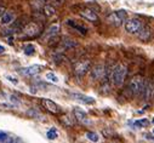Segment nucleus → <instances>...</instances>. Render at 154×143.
Here are the masks:
<instances>
[{
  "instance_id": "nucleus-1",
  "label": "nucleus",
  "mask_w": 154,
  "mask_h": 143,
  "mask_svg": "<svg viewBox=\"0 0 154 143\" xmlns=\"http://www.w3.org/2000/svg\"><path fill=\"white\" fill-rule=\"evenodd\" d=\"M126 75V67L123 64H118L112 72V81L115 86H122Z\"/></svg>"
},
{
  "instance_id": "nucleus-2",
  "label": "nucleus",
  "mask_w": 154,
  "mask_h": 143,
  "mask_svg": "<svg viewBox=\"0 0 154 143\" xmlns=\"http://www.w3.org/2000/svg\"><path fill=\"white\" fill-rule=\"evenodd\" d=\"M21 32H23V35L26 38H35L40 34L42 29H40V26L36 22H29L22 28Z\"/></svg>"
},
{
  "instance_id": "nucleus-3",
  "label": "nucleus",
  "mask_w": 154,
  "mask_h": 143,
  "mask_svg": "<svg viewBox=\"0 0 154 143\" xmlns=\"http://www.w3.org/2000/svg\"><path fill=\"white\" fill-rule=\"evenodd\" d=\"M126 18V12L120 10V11H115V12H112L108 17H107V22L112 26H115V27H120L123 24V22L125 21Z\"/></svg>"
},
{
  "instance_id": "nucleus-4",
  "label": "nucleus",
  "mask_w": 154,
  "mask_h": 143,
  "mask_svg": "<svg viewBox=\"0 0 154 143\" xmlns=\"http://www.w3.org/2000/svg\"><path fill=\"white\" fill-rule=\"evenodd\" d=\"M143 86H144V79L142 75H135L129 85V90L134 93V95H138L143 91Z\"/></svg>"
},
{
  "instance_id": "nucleus-5",
  "label": "nucleus",
  "mask_w": 154,
  "mask_h": 143,
  "mask_svg": "<svg viewBox=\"0 0 154 143\" xmlns=\"http://www.w3.org/2000/svg\"><path fill=\"white\" fill-rule=\"evenodd\" d=\"M89 70H90V61H88V59L78 61L74 64V74L79 78L84 77Z\"/></svg>"
},
{
  "instance_id": "nucleus-6",
  "label": "nucleus",
  "mask_w": 154,
  "mask_h": 143,
  "mask_svg": "<svg viewBox=\"0 0 154 143\" xmlns=\"http://www.w3.org/2000/svg\"><path fill=\"white\" fill-rule=\"evenodd\" d=\"M142 27H143V23L138 18H131L125 22V29L130 34H137Z\"/></svg>"
},
{
  "instance_id": "nucleus-7",
  "label": "nucleus",
  "mask_w": 154,
  "mask_h": 143,
  "mask_svg": "<svg viewBox=\"0 0 154 143\" xmlns=\"http://www.w3.org/2000/svg\"><path fill=\"white\" fill-rule=\"evenodd\" d=\"M42 105L44 107V108H45L48 112H50V113H52V114H60V113H61L60 105L56 104V103H55L54 101H51V99L43 98V99H42Z\"/></svg>"
},
{
  "instance_id": "nucleus-8",
  "label": "nucleus",
  "mask_w": 154,
  "mask_h": 143,
  "mask_svg": "<svg viewBox=\"0 0 154 143\" xmlns=\"http://www.w3.org/2000/svg\"><path fill=\"white\" fill-rule=\"evenodd\" d=\"M104 73H106V70H104V65L103 64H96L91 72H90V75L92 78V80H101L103 77H104Z\"/></svg>"
},
{
  "instance_id": "nucleus-9",
  "label": "nucleus",
  "mask_w": 154,
  "mask_h": 143,
  "mask_svg": "<svg viewBox=\"0 0 154 143\" xmlns=\"http://www.w3.org/2000/svg\"><path fill=\"white\" fill-rule=\"evenodd\" d=\"M40 70H42V65L34 64V65H29V67L20 69V73L26 77H33V75H36L38 73H40Z\"/></svg>"
},
{
  "instance_id": "nucleus-10",
  "label": "nucleus",
  "mask_w": 154,
  "mask_h": 143,
  "mask_svg": "<svg viewBox=\"0 0 154 143\" xmlns=\"http://www.w3.org/2000/svg\"><path fill=\"white\" fill-rule=\"evenodd\" d=\"M79 14H80L82 17H84L85 20H88V21H90V22H97V21H98L97 14H96L94 10H91V9H83Z\"/></svg>"
},
{
  "instance_id": "nucleus-11",
  "label": "nucleus",
  "mask_w": 154,
  "mask_h": 143,
  "mask_svg": "<svg viewBox=\"0 0 154 143\" xmlns=\"http://www.w3.org/2000/svg\"><path fill=\"white\" fill-rule=\"evenodd\" d=\"M143 92H144V99L149 101L152 99L154 95V81H148L147 85L143 86Z\"/></svg>"
},
{
  "instance_id": "nucleus-12",
  "label": "nucleus",
  "mask_w": 154,
  "mask_h": 143,
  "mask_svg": "<svg viewBox=\"0 0 154 143\" xmlns=\"http://www.w3.org/2000/svg\"><path fill=\"white\" fill-rule=\"evenodd\" d=\"M15 20V15L11 11H5V14L0 17V24L2 26H10Z\"/></svg>"
},
{
  "instance_id": "nucleus-13",
  "label": "nucleus",
  "mask_w": 154,
  "mask_h": 143,
  "mask_svg": "<svg viewBox=\"0 0 154 143\" xmlns=\"http://www.w3.org/2000/svg\"><path fill=\"white\" fill-rule=\"evenodd\" d=\"M74 118H75V120H78L82 124H89V119H88L86 113L83 112L79 108H75L74 109Z\"/></svg>"
},
{
  "instance_id": "nucleus-14",
  "label": "nucleus",
  "mask_w": 154,
  "mask_h": 143,
  "mask_svg": "<svg viewBox=\"0 0 154 143\" xmlns=\"http://www.w3.org/2000/svg\"><path fill=\"white\" fill-rule=\"evenodd\" d=\"M137 34H138V38H140L142 41L147 43V41L150 39V37H152V30H150L149 27H142L141 30H140Z\"/></svg>"
},
{
  "instance_id": "nucleus-15",
  "label": "nucleus",
  "mask_w": 154,
  "mask_h": 143,
  "mask_svg": "<svg viewBox=\"0 0 154 143\" xmlns=\"http://www.w3.org/2000/svg\"><path fill=\"white\" fill-rule=\"evenodd\" d=\"M66 23H67L69 27L76 29L79 33H82L83 35H85V34L88 33V28H86L85 26H83V24H80V23H78V22H75V21H73V20H67Z\"/></svg>"
},
{
  "instance_id": "nucleus-16",
  "label": "nucleus",
  "mask_w": 154,
  "mask_h": 143,
  "mask_svg": "<svg viewBox=\"0 0 154 143\" xmlns=\"http://www.w3.org/2000/svg\"><path fill=\"white\" fill-rule=\"evenodd\" d=\"M72 96L79 102H83L85 104H94L95 103V99L92 97H89V96H84V95H80V93H72Z\"/></svg>"
},
{
  "instance_id": "nucleus-17",
  "label": "nucleus",
  "mask_w": 154,
  "mask_h": 143,
  "mask_svg": "<svg viewBox=\"0 0 154 143\" xmlns=\"http://www.w3.org/2000/svg\"><path fill=\"white\" fill-rule=\"evenodd\" d=\"M58 30H60V26L56 23V24H52L51 27H49L48 28V30L45 32V39H49V38H54V37H56L57 35V33H58Z\"/></svg>"
},
{
  "instance_id": "nucleus-18",
  "label": "nucleus",
  "mask_w": 154,
  "mask_h": 143,
  "mask_svg": "<svg viewBox=\"0 0 154 143\" xmlns=\"http://www.w3.org/2000/svg\"><path fill=\"white\" fill-rule=\"evenodd\" d=\"M55 14H56V10H55L54 6H51V5H45L44 6V15L46 17H52Z\"/></svg>"
},
{
  "instance_id": "nucleus-19",
  "label": "nucleus",
  "mask_w": 154,
  "mask_h": 143,
  "mask_svg": "<svg viewBox=\"0 0 154 143\" xmlns=\"http://www.w3.org/2000/svg\"><path fill=\"white\" fill-rule=\"evenodd\" d=\"M23 52H24V55H27V56H32V55H34V53H35V47H34V45L28 44L27 46H24Z\"/></svg>"
},
{
  "instance_id": "nucleus-20",
  "label": "nucleus",
  "mask_w": 154,
  "mask_h": 143,
  "mask_svg": "<svg viewBox=\"0 0 154 143\" xmlns=\"http://www.w3.org/2000/svg\"><path fill=\"white\" fill-rule=\"evenodd\" d=\"M148 125H149L148 119H140L135 123V126H137V127H147Z\"/></svg>"
},
{
  "instance_id": "nucleus-21",
  "label": "nucleus",
  "mask_w": 154,
  "mask_h": 143,
  "mask_svg": "<svg viewBox=\"0 0 154 143\" xmlns=\"http://www.w3.org/2000/svg\"><path fill=\"white\" fill-rule=\"evenodd\" d=\"M46 136H48V138H49V139H56V138H57V130H56L55 127L50 129V130L48 131Z\"/></svg>"
},
{
  "instance_id": "nucleus-22",
  "label": "nucleus",
  "mask_w": 154,
  "mask_h": 143,
  "mask_svg": "<svg viewBox=\"0 0 154 143\" xmlns=\"http://www.w3.org/2000/svg\"><path fill=\"white\" fill-rule=\"evenodd\" d=\"M86 137L91 141V142H98V135L97 133H95V132H88L86 133Z\"/></svg>"
},
{
  "instance_id": "nucleus-23",
  "label": "nucleus",
  "mask_w": 154,
  "mask_h": 143,
  "mask_svg": "<svg viewBox=\"0 0 154 143\" xmlns=\"http://www.w3.org/2000/svg\"><path fill=\"white\" fill-rule=\"evenodd\" d=\"M46 79L49 81H52V83H58V77L56 74H54V73H48L46 74Z\"/></svg>"
},
{
  "instance_id": "nucleus-24",
  "label": "nucleus",
  "mask_w": 154,
  "mask_h": 143,
  "mask_svg": "<svg viewBox=\"0 0 154 143\" xmlns=\"http://www.w3.org/2000/svg\"><path fill=\"white\" fill-rule=\"evenodd\" d=\"M61 121H62V123H63L66 126H72V125L74 124V123H73V120H72V119H70L68 115H66L64 118H62V119H61Z\"/></svg>"
},
{
  "instance_id": "nucleus-25",
  "label": "nucleus",
  "mask_w": 154,
  "mask_h": 143,
  "mask_svg": "<svg viewBox=\"0 0 154 143\" xmlns=\"http://www.w3.org/2000/svg\"><path fill=\"white\" fill-rule=\"evenodd\" d=\"M101 90H102L101 92H102L103 95H107V93H109V92H110V86H109V85H108L107 83H104V84L102 85Z\"/></svg>"
},
{
  "instance_id": "nucleus-26",
  "label": "nucleus",
  "mask_w": 154,
  "mask_h": 143,
  "mask_svg": "<svg viewBox=\"0 0 154 143\" xmlns=\"http://www.w3.org/2000/svg\"><path fill=\"white\" fill-rule=\"evenodd\" d=\"M6 138H8V135H6V133L0 132V142H4Z\"/></svg>"
},
{
  "instance_id": "nucleus-27",
  "label": "nucleus",
  "mask_w": 154,
  "mask_h": 143,
  "mask_svg": "<svg viewBox=\"0 0 154 143\" xmlns=\"http://www.w3.org/2000/svg\"><path fill=\"white\" fill-rule=\"evenodd\" d=\"M6 78H8V79H9L11 83H14V84H17V83H18V80H16L15 78H12V77H10V75H8Z\"/></svg>"
},
{
  "instance_id": "nucleus-28",
  "label": "nucleus",
  "mask_w": 154,
  "mask_h": 143,
  "mask_svg": "<svg viewBox=\"0 0 154 143\" xmlns=\"http://www.w3.org/2000/svg\"><path fill=\"white\" fill-rule=\"evenodd\" d=\"M5 11H6V9H5L4 6H0V17H2V16L5 14Z\"/></svg>"
},
{
  "instance_id": "nucleus-29",
  "label": "nucleus",
  "mask_w": 154,
  "mask_h": 143,
  "mask_svg": "<svg viewBox=\"0 0 154 143\" xmlns=\"http://www.w3.org/2000/svg\"><path fill=\"white\" fill-rule=\"evenodd\" d=\"M3 143H14V141H12V138H9V137H8Z\"/></svg>"
},
{
  "instance_id": "nucleus-30",
  "label": "nucleus",
  "mask_w": 154,
  "mask_h": 143,
  "mask_svg": "<svg viewBox=\"0 0 154 143\" xmlns=\"http://www.w3.org/2000/svg\"><path fill=\"white\" fill-rule=\"evenodd\" d=\"M4 51H5V47L0 45V53H4Z\"/></svg>"
},
{
  "instance_id": "nucleus-31",
  "label": "nucleus",
  "mask_w": 154,
  "mask_h": 143,
  "mask_svg": "<svg viewBox=\"0 0 154 143\" xmlns=\"http://www.w3.org/2000/svg\"><path fill=\"white\" fill-rule=\"evenodd\" d=\"M152 123H153V124H154V119H153V120H152Z\"/></svg>"
},
{
  "instance_id": "nucleus-32",
  "label": "nucleus",
  "mask_w": 154,
  "mask_h": 143,
  "mask_svg": "<svg viewBox=\"0 0 154 143\" xmlns=\"http://www.w3.org/2000/svg\"><path fill=\"white\" fill-rule=\"evenodd\" d=\"M43 2H46V0H43Z\"/></svg>"
},
{
  "instance_id": "nucleus-33",
  "label": "nucleus",
  "mask_w": 154,
  "mask_h": 143,
  "mask_svg": "<svg viewBox=\"0 0 154 143\" xmlns=\"http://www.w3.org/2000/svg\"><path fill=\"white\" fill-rule=\"evenodd\" d=\"M153 132H154V130H153Z\"/></svg>"
}]
</instances>
